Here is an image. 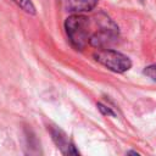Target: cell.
<instances>
[{
  "instance_id": "obj_1",
  "label": "cell",
  "mask_w": 156,
  "mask_h": 156,
  "mask_svg": "<svg viewBox=\"0 0 156 156\" xmlns=\"http://www.w3.org/2000/svg\"><path fill=\"white\" fill-rule=\"evenodd\" d=\"M65 29L71 45L83 50L87 45L104 49L118 39V26L104 12L94 16L71 15L65 21Z\"/></svg>"
},
{
  "instance_id": "obj_2",
  "label": "cell",
  "mask_w": 156,
  "mask_h": 156,
  "mask_svg": "<svg viewBox=\"0 0 156 156\" xmlns=\"http://www.w3.org/2000/svg\"><path fill=\"white\" fill-rule=\"evenodd\" d=\"M94 58L115 73H124L132 68V60L127 55L112 49H99L94 52Z\"/></svg>"
},
{
  "instance_id": "obj_5",
  "label": "cell",
  "mask_w": 156,
  "mask_h": 156,
  "mask_svg": "<svg viewBox=\"0 0 156 156\" xmlns=\"http://www.w3.org/2000/svg\"><path fill=\"white\" fill-rule=\"evenodd\" d=\"M21 10H23L28 15H32L34 16L37 13V10H35V6L34 4L32 2V0H12Z\"/></svg>"
},
{
  "instance_id": "obj_7",
  "label": "cell",
  "mask_w": 156,
  "mask_h": 156,
  "mask_svg": "<svg viewBox=\"0 0 156 156\" xmlns=\"http://www.w3.org/2000/svg\"><path fill=\"white\" fill-rule=\"evenodd\" d=\"M96 106H98V108H99V111L104 115V116H111V117H116V112L111 108V107H108V106H106V105H104V104H101V102H98L96 104Z\"/></svg>"
},
{
  "instance_id": "obj_6",
  "label": "cell",
  "mask_w": 156,
  "mask_h": 156,
  "mask_svg": "<svg viewBox=\"0 0 156 156\" xmlns=\"http://www.w3.org/2000/svg\"><path fill=\"white\" fill-rule=\"evenodd\" d=\"M143 74H145L152 82H156V63H152V65L145 67L143 71Z\"/></svg>"
},
{
  "instance_id": "obj_4",
  "label": "cell",
  "mask_w": 156,
  "mask_h": 156,
  "mask_svg": "<svg viewBox=\"0 0 156 156\" xmlns=\"http://www.w3.org/2000/svg\"><path fill=\"white\" fill-rule=\"evenodd\" d=\"M98 5V0H67L66 10L71 15L87 13L93 11Z\"/></svg>"
},
{
  "instance_id": "obj_3",
  "label": "cell",
  "mask_w": 156,
  "mask_h": 156,
  "mask_svg": "<svg viewBox=\"0 0 156 156\" xmlns=\"http://www.w3.org/2000/svg\"><path fill=\"white\" fill-rule=\"evenodd\" d=\"M50 134H51V138H52L54 143L57 145V147L61 150V152L63 155H79V151L76 149V146L69 141L67 135L60 128L51 127L50 128Z\"/></svg>"
},
{
  "instance_id": "obj_8",
  "label": "cell",
  "mask_w": 156,
  "mask_h": 156,
  "mask_svg": "<svg viewBox=\"0 0 156 156\" xmlns=\"http://www.w3.org/2000/svg\"><path fill=\"white\" fill-rule=\"evenodd\" d=\"M127 154H132V155H139V152H136V151H128Z\"/></svg>"
}]
</instances>
